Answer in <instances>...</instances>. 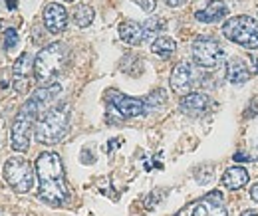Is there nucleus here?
Returning <instances> with one entry per match:
<instances>
[{"label": "nucleus", "instance_id": "1", "mask_svg": "<svg viewBox=\"0 0 258 216\" xmlns=\"http://www.w3.org/2000/svg\"><path fill=\"white\" fill-rule=\"evenodd\" d=\"M34 169H36V177H38L40 198L54 206L64 204L70 198V188L66 183L64 165H62L60 155L52 153V151L40 153L34 163Z\"/></svg>", "mask_w": 258, "mask_h": 216}, {"label": "nucleus", "instance_id": "2", "mask_svg": "<svg viewBox=\"0 0 258 216\" xmlns=\"http://www.w3.org/2000/svg\"><path fill=\"white\" fill-rule=\"evenodd\" d=\"M70 131V105L60 103L48 107L34 125V137L42 145H56Z\"/></svg>", "mask_w": 258, "mask_h": 216}, {"label": "nucleus", "instance_id": "3", "mask_svg": "<svg viewBox=\"0 0 258 216\" xmlns=\"http://www.w3.org/2000/svg\"><path fill=\"white\" fill-rule=\"evenodd\" d=\"M68 48L62 42H54L50 46H46L44 50L38 52L36 60H34V76L42 86H50L54 84V80L62 74V69L68 63Z\"/></svg>", "mask_w": 258, "mask_h": 216}, {"label": "nucleus", "instance_id": "4", "mask_svg": "<svg viewBox=\"0 0 258 216\" xmlns=\"http://www.w3.org/2000/svg\"><path fill=\"white\" fill-rule=\"evenodd\" d=\"M223 34L230 42H234L246 50L258 48V20L252 16L240 14V16L228 18L223 24Z\"/></svg>", "mask_w": 258, "mask_h": 216}, {"label": "nucleus", "instance_id": "5", "mask_svg": "<svg viewBox=\"0 0 258 216\" xmlns=\"http://www.w3.org/2000/svg\"><path fill=\"white\" fill-rule=\"evenodd\" d=\"M34 171L36 169L24 157H10L4 163L2 175L14 192L24 194V192H30V188L34 186Z\"/></svg>", "mask_w": 258, "mask_h": 216}, {"label": "nucleus", "instance_id": "6", "mask_svg": "<svg viewBox=\"0 0 258 216\" xmlns=\"http://www.w3.org/2000/svg\"><path fill=\"white\" fill-rule=\"evenodd\" d=\"M223 58H225V52L215 38L199 36L193 42V60L199 67H203V69L219 67L223 63Z\"/></svg>", "mask_w": 258, "mask_h": 216}, {"label": "nucleus", "instance_id": "7", "mask_svg": "<svg viewBox=\"0 0 258 216\" xmlns=\"http://www.w3.org/2000/svg\"><path fill=\"white\" fill-rule=\"evenodd\" d=\"M201 82V71L197 69V65L189 62L177 63L171 71V90L179 95H187L195 90V86Z\"/></svg>", "mask_w": 258, "mask_h": 216}, {"label": "nucleus", "instance_id": "8", "mask_svg": "<svg viewBox=\"0 0 258 216\" xmlns=\"http://www.w3.org/2000/svg\"><path fill=\"white\" fill-rule=\"evenodd\" d=\"M111 105L115 107V111H117L121 117H139V115L149 113L145 99L129 97V95H123V93H115V95L111 97Z\"/></svg>", "mask_w": 258, "mask_h": 216}, {"label": "nucleus", "instance_id": "9", "mask_svg": "<svg viewBox=\"0 0 258 216\" xmlns=\"http://www.w3.org/2000/svg\"><path fill=\"white\" fill-rule=\"evenodd\" d=\"M44 26L52 34H62L68 26V12L60 2H50L44 8Z\"/></svg>", "mask_w": 258, "mask_h": 216}, {"label": "nucleus", "instance_id": "10", "mask_svg": "<svg viewBox=\"0 0 258 216\" xmlns=\"http://www.w3.org/2000/svg\"><path fill=\"white\" fill-rule=\"evenodd\" d=\"M191 216H228L225 208L223 194L219 190H213L211 194H207L193 208V214Z\"/></svg>", "mask_w": 258, "mask_h": 216}, {"label": "nucleus", "instance_id": "11", "mask_svg": "<svg viewBox=\"0 0 258 216\" xmlns=\"http://www.w3.org/2000/svg\"><path fill=\"white\" fill-rule=\"evenodd\" d=\"M34 69V63H32V56L30 54H22L14 67H12V74H14V90L16 93H26L28 92V78H30V71Z\"/></svg>", "mask_w": 258, "mask_h": 216}, {"label": "nucleus", "instance_id": "12", "mask_svg": "<svg viewBox=\"0 0 258 216\" xmlns=\"http://www.w3.org/2000/svg\"><path fill=\"white\" fill-rule=\"evenodd\" d=\"M226 14H228V6L223 0H209L205 8L195 12V18L203 24H213V22L223 20Z\"/></svg>", "mask_w": 258, "mask_h": 216}, {"label": "nucleus", "instance_id": "13", "mask_svg": "<svg viewBox=\"0 0 258 216\" xmlns=\"http://www.w3.org/2000/svg\"><path fill=\"white\" fill-rule=\"evenodd\" d=\"M209 105H211L209 95L201 92L187 93V95L181 99V103H179L181 111H185V113H189V115H201V113H205V111L209 109Z\"/></svg>", "mask_w": 258, "mask_h": 216}, {"label": "nucleus", "instance_id": "14", "mask_svg": "<svg viewBox=\"0 0 258 216\" xmlns=\"http://www.w3.org/2000/svg\"><path fill=\"white\" fill-rule=\"evenodd\" d=\"M119 38L129 44V46H139L141 42H145V30H143V24H137L133 20H125L119 24Z\"/></svg>", "mask_w": 258, "mask_h": 216}, {"label": "nucleus", "instance_id": "15", "mask_svg": "<svg viewBox=\"0 0 258 216\" xmlns=\"http://www.w3.org/2000/svg\"><path fill=\"white\" fill-rule=\"evenodd\" d=\"M248 78H250V69H248L244 60H240V58H230L228 60V63H226V80L230 84L240 86V84L248 82Z\"/></svg>", "mask_w": 258, "mask_h": 216}, {"label": "nucleus", "instance_id": "16", "mask_svg": "<svg viewBox=\"0 0 258 216\" xmlns=\"http://www.w3.org/2000/svg\"><path fill=\"white\" fill-rule=\"evenodd\" d=\"M248 171L244 169V167H230V169H226L225 175H223V185L228 188V190H238V188H242V186L248 183Z\"/></svg>", "mask_w": 258, "mask_h": 216}, {"label": "nucleus", "instance_id": "17", "mask_svg": "<svg viewBox=\"0 0 258 216\" xmlns=\"http://www.w3.org/2000/svg\"><path fill=\"white\" fill-rule=\"evenodd\" d=\"M94 18H96V12H94V8L90 4H78L74 8V12H72V20L80 28H88L94 22Z\"/></svg>", "mask_w": 258, "mask_h": 216}, {"label": "nucleus", "instance_id": "18", "mask_svg": "<svg viewBox=\"0 0 258 216\" xmlns=\"http://www.w3.org/2000/svg\"><path fill=\"white\" fill-rule=\"evenodd\" d=\"M175 50H177V44H175V40L169 38V36H159V38H155L153 44H151V52H153L155 56H159V58H169Z\"/></svg>", "mask_w": 258, "mask_h": 216}, {"label": "nucleus", "instance_id": "19", "mask_svg": "<svg viewBox=\"0 0 258 216\" xmlns=\"http://www.w3.org/2000/svg\"><path fill=\"white\" fill-rule=\"evenodd\" d=\"M163 28H165V22H163L161 18H149V20L143 24V30H145V40L155 38V36H157Z\"/></svg>", "mask_w": 258, "mask_h": 216}, {"label": "nucleus", "instance_id": "20", "mask_svg": "<svg viewBox=\"0 0 258 216\" xmlns=\"http://www.w3.org/2000/svg\"><path fill=\"white\" fill-rule=\"evenodd\" d=\"M145 103H147V111L157 109L159 105L165 103V92H163V90H157L155 93H151V95H149V99H145Z\"/></svg>", "mask_w": 258, "mask_h": 216}, {"label": "nucleus", "instance_id": "21", "mask_svg": "<svg viewBox=\"0 0 258 216\" xmlns=\"http://www.w3.org/2000/svg\"><path fill=\"white\" fill-rule=\"evenodd\" d=\"M16 44H18V34H16L14 28H8V30H6V36H4V48H6V50H12Z\"/></svg>", "mask_w": 258, "mask_h": 216}, {"label": "nucleus", "instance_id": "22", "mask_svg": "<svg viewBox=\"0 0 258 216\" xmlns=\"http://www.w3.org/2000/svg\"><path fill=\"white\" fill-rule=\"evenodd\" d=\"M137 4H139L145 12H153V10H155V0H137Z\"/></svg>", "mask_w": 258, "mask_h": 216}, {"label": "nucleus", "instance_id": "23", "mask_svg": "<svg viewBox=\"0 0 258 216\" xmlns=\"http://www.w3.org/2000/svg\"><path fill=\"white\" fill-rule=\"evenodd\" d=\"M187 0H165V4L167 6H171V8H179V6H183Z\"/></svg>", "mask_w": 258, "mask_h": 216}, {"label": "nucleus", "instance_id": "24", "mask_svg": "<svg viewBox=\"0 0 258 216\" xmlns=\"http://www.w3.org/2000/svg\"><path fill=\"white\" fill-rule=\"evenodd\" d=\"M250 198L254 200V202H258V183L252 188H250Z\"/></svg>", "mask_w": 258, "mask_h": 216}, {"label": "nucleus", "instance_id": "25", "mask_svg": "<svg viewBox=\"0 0 258 216\" xmlns=\"http://www.w3.org/2000/svg\"><path fill=\"white\" fill-rule=\"evenodd\" d=\"M240 216H258V214L254 212V210H244V212H242Z\"/></svg>", "mask_w": 258, "mask_h": 216}, {"label": "nucleus", "instance_id": "26", "mask_svg": "<svg viewBox=\"0 0 258 216\" xmlns=\"http://www.w3.org/2000/svg\"><path fill=\"white\" fill-rule=\"evenodd\" d=\"M64 2H74V0H64Z\"/></svg>", "mask_w": 258, "mask_h": 216}, {"label": "nucleus", "instance_id": "27", "mask_svg": "<svg viewBox=\"0 0 258 216\" xmlns=\"http://www.w3.org/2000/svg\"><path fill=\"white\" fill-rule=\"evenodd\" d=\"M256 63H258V62H256Z\"/></svg>", "mask_w": 258, "mask_h": 216}]
</instances>
